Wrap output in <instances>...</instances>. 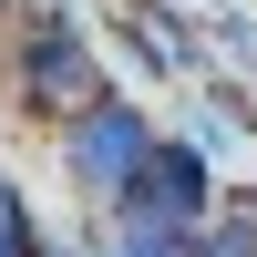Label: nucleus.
<instances>
[{
  "mask_svg": "<svg viewBox=\"0 0 257 257\" xmlns=\"http://www.w3.org/2000/svg\"><path fill=\"white\" fill-rule=\"evenodd\" d=\"M21 82H31V103L41 113H93L103 103V82H93V52H82V31L72 21H31V41H21Z\"/></svg>",
  "mask_w": 257,
  "mask_h": 257,
  "instance_id": "1",
  "label": "nucleus"
}]
</instances>
